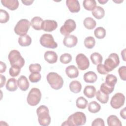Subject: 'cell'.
Instances as JSON below:
<instances>
[{
    "label": "cell",
    "mask_w": 126,
    "mask_h": 126,
    "mask_svg": "<svg viewBox=\"0 0 126 126\" xmlns=\"http://www.w3.org/2000/svg\"><path fill=\"white\" fill-rule=\"evenodd\" d=\"M86 122L85 114L82 112H76L70 115L67 120L62 124V126H79L85 125Z\"/></svg>",
    "instance_id": "6da1fadb"
},
{
    "label": "cell",
    "mask_w": 126,
    "mask_h": 126,
    "mask_svg": "<svg viewBox=\"0 0 126 126\" xmlns=\"http://www.w3.org/2000/svg\"><path fill=\"white\" fill-rule=\"evenodd\" d=\"M38 116V121L40 125L47 126L51 122V117L49 115V109L45 105H42L36 109Z\"/></svg>",
    "instance_id": "7a4b0ae2"
},
{
    "label": "cell",
    "mask_w": 126,
    "mask_h": 126,
    "mask_svg": "<svg viewBox=\"0 0 126 126\" xmlns=\"http://www.w3.org/2000/svg\"><path fill=\"white\" fill-rule=\"evenodd\" d=\"M46 79L51 88L56 90L61 89L63 85V78L56 72H49L46 76Z\"/></svg>",
    "instance_id": "3957f363"
},
{
    "label": "cell",
    "mask_w": 126,
    "mask_h": 126,
    "mask_svg": "<svg viewBox=\"0 0 126 126\" xmlns=\"http://www.w3.org/2000/svg\"><path fill=\"white\" fill-rule=\"evenodd\" d=\"M8 59L11 66L16 65L22 68L25 64V60L18 50H11L8 54Z\"/></svg>",
    "instance_id": "277c9868"
},
{
    "label": "cell",
    "mask_w": 126,
    "mask_h": 126,
    "mask_svg": "<svg viewBox=\"0 0 126 126\" xmlns=\"http://www.w3.org/2000/svg\"><path fill=\"white\" fill-rule=\"evenodd\" d=\"M41 93L40 90L36 88H32L27 96V103L32 106L37 105L41 100Z\"/></svg>",
    "instance_id": "5b68a950"
},
{
    "label": "cell",
    "mask_w": 126,
    "mask_h": 126,
    "mask_svg": "<svg viewBox=\"0 0 126 126\" xmlns=\"http://www.w3.org/2000/svg\"><path fill=\"white\" fill-rule=\"evenodd\" d=\"M120 63V60L118 55L115 53L110 54L107 59L104 62L103 64L108 72L112 71L116 68Z\"/></svg>",
    "instance_id": "8992f818"
},
{
    "label": "cell",
    "mask_w": 126,
    "mask_h": 126,
    "mask_svg": "<svg viewBox=\"0 0 126 126\" xmlns=\"http://www.w3.org/2000/svg\"><path fill=\"white\" fill-rule=\"evenodd\" d=\"M31 26L30 21L26 19L20 20L14 27V32L18 35L23 36L26 35L28 32Z\"/></svg>",
    "instance_id": "52a82bcc"
},
{
    "label": "cell",
    "mask_w": 126,
    "mask_h": 126,
    "mask_svg": "<svg viewBox=\"0 0 126 126\" xmlns=\"http://www.w3.org/2000/svg\"><path fill=\"white\" fill-rule=\"evenodd\" d=\"M40 44L45 48L55 49L58 47V44L54 39L53 36L50 34H43L40 38Z\"/></svg>",
    "instance_id": "ba28073f"
},
{
    "label": "cell",
    "mask_w": 126,
    "mask_h": 126,
    "mask_svg": "<svg viewBox=\"0 0 126 126\" xmlns=\"http://www.w3.org/2000/svg\"><path fill=\"white\" fill-rule=\"evenodd\" d=\"M76 27L75 22L71 19H68L65 21L64 24L61 27L60 32L62 35L65 36L69 35L71 32L74 31Z\"/></svg>",
    "instance_id": "9c48e42d"
},
{
    "label": "cell",
    "mask_w": 126,
    "mask_h": 126,
    "mask_svg": "<svg viewBox=\"0 0 126 126\" xmlns=\"http://www.w3.org/2000/svg\"><path fill=\"white\" fill-rule=\"evenodd\" d=\"M125 96L122 93H118L114 94L110 100L111 106L116 109L121 108L125 103Z\"/></svg>",
    "instance_id": "30bf717a"
},
{
    "label": "cell",
    "mask_w": 126,
    "mask_h": 126,
    "mask_svg": "<svg viewBox=\"0 0 126 126\" xmlns=\"http://www.w3.org/2000/svg\"><path fill=\"white\" fill-rule=\"evenodd\" d=\"M76 62L80 70H85L88 69L90 65V62L88 58L83 54L80 53L76 57Z\"/></svg>",
    "instance_id": "8fae6325"
},
{
    "label": "cell",
    "mask_w": 126,
    "mask_h": 126,
    "mask_svg": "<svg viewBox=\"0 0 126 126\" xmlns=\"http://www.w3.org/2000/svg\"><path fill=\"white\" fill-rule=\"evenodd\" d=\"M58 23L56 21L52 20H45L43 21L41 29L45 32H51L57 29Z\"/></svg>",
    "instance_id": "7c38bea8"
},
{
    "label": "cell",
    "mask_w": 126,
    "mask_h": 126,
    "mask_svg": "<svg viewBox=\"0 0 126 126\" xmlns=\"http://www.w3.org/2000/svg\"><path fill=\"white\" fill-rule=\"evenodd\" d=\"M78 42L77 37L74 35L65 36L63 40V44L68 48H72L76 45Z\"/></svg>",
    "instance_id": "4fadbf2b"
},
{
    "label": "cell",
    "mask_w": 126,
    "mask_h": 126,
    "mask_svg": "<svg viewBox=\"0 0 126 126\" xmlns=\"http://www.w3.org/2000/svg\"><path fill=\"white\" fill-rule=\"evenodd\" d=\"M66 5L71 13H77L80 10V3L77 0H67Z\"/></svg>",
    "instance_id": "5bb4252c"
},
{
    "label": "cell",
    "mask_w": 126,
    "mask_h": 126,
    "mask_svg": "<svg viewBox=\"0 0 126 126\" xmlns=\"http://www.w3.org/2000/svg\"><path fill=\"white\" fill-rule=\"evenodd\" d=\"M45 60L49 63H54L57 62L58 55L57 53L53 51H47L45 52L44 55Z\"/></svg>",
    "instance_id": "9a60e30c"
},
{
    "label": "cell",
    "mask_w": 126,
    "mask_h": 126,
    "mask_svg": "<svg viewBox=\"0 0 126 126\" xmlns=\"http://www.w3.org/2000/svg\"><path fill=\"white\" fill-rule=\"evenodd\" d=\"M1 3L4 6L10 10H15L17 9L19 3L17 0H1Z\"/></svg>",
    "instance_id": "2e32d148"
},
{
    "label": "cell",
    "mask_w": 126,
    "mask_h": 126,
    "mask_svg": "<svg viewBox=\"0 0 126 126\" xmlns=\"http://www.w3.org/2000/svg\"><path fill=\"white\" fill-rule=\"evenodd\" d=\"M65 73L67 76L71 78H75L78 76L79 71L77 68L74 65H69L65 68Z\"/></svg>",
    "instance_id": "e0dca14e"
},
{
    "label": "cell",
    "mask_w": 126,
    "mask_h": 126,
    "mask_svg": "<svg viewBox=\"0 0 126 126\" xmlns=\"http://www.w3.org/2000/svg\"><path fill=\"white\" fill-rule=\"evenodd\" d=\"M18 86L23 91H27L29 87V82L25 76H21L17 80Z\"/></svg>",
    "instance_id": "ac0fdd59"
},
{
    "label": "cell",
    "mask_w": 126,
    "mask_h": 126,
    "mask_svg": "<svg viewBox=\"0 0 126 126\" xmlns=\"http://www.w3.org/2000/svg\"><path fill=\"white\" fill-rule=\"evenodd\" d=\"M83 79L86 83H94L97 80V76L95 72L90 71L84 74Z\"/></svg>",
    "instance_id": "d6986e66"
},
{
    "label": "cell",
    "mask_w": 126,
    "mask_h": 126,
    "mask_svg": "<svg viewBox=\"0 0 126 126\" xmlns=\"http://www.w3.org/2000/svg\"><path fill=\"white\" fill-rule=\"evenodd\" d=\"M42 19L38 16H35L32 18L31 21V25L35 30L39 31L42 30L41 26L43 23Z\"/></svg>",
    "instance_id": "ffe728a7"
},
{
    "label": "cell",
    "mask_w": 126,
    "mask_h": 126,
    "mask_svg": "<svg viewBox=\"0 0 126 126\" xmlns=\"http://www.w3.org/2000/svg\"><path fill=\"white\" fill-rule=\"evenodd\" d=\"M18 87L17 81L14 78H9L6 84V89L10 92L15 91L17 90Z\"/></svg>",
    "instance_id": "44dd1931"
},
{
    "label": "cell",
    "mask_w": 126,
    "mask_h": 126,
    "mask_svg": "<svg viewBox=\"0 0 126 126\" xmlns=\"http://www.w3.org/2000/svg\"><path fill=\"white\" fill-rule=\"evenodd\" d=\"M84 94L89 98H93L96 94V89L94 86H86L83 91Z\"/></svg>",
    "instance_id": "7402d4cb"
},
{
    "label": "cell",
    "mask_w": 126,
    "mask_h": 126,
    "mask_svg": "<svg viewBox=\"0 0 126 126\" xmlns=\"http://www.w3.org/2000/svg\"><path fill=\"white\" fill-rule=\"evenodd\" d=\"M69 87L71 92L75 94L80 93L82 89V85L81 83L77 80L71 81L69 84Z\"/></svg>",
    "instance_id": "603a6c76"
},
{
    "label": "cell",
    "mask_w": 126,
    "mask_h": 126,
    "mask_svg": "<svg viewBox=\"0 0 126 126\" xmlns=\"http://www.w3.org/2000/svg\"><path fill=\"white\" fill-rule=\"evenodd\" d=\"M18 43L21 46H28L32 43V38L29 35L27 34L20 36L18 38Z\"/></svg>",
    "instance_id": "cb8c5ba5"
},
{
    "label": "cell",
    "mask_w": 126,
    "mask_h": 126,
    "mask_svg": "<svg viewBox=\"0 0 126 126\" xmlns=\"http://www.w3.org/2000/svg\"><path fill=\"white\" fill-rule=\"evenodd\" d=\"M107 122L108 126H122V124L121 121L116 115H110L107 119Z\"/></svg>",
    "instance_id": "d4e9b609"
},
{
    "label": "cell",
    "mask_w": 126,
    "mask_h": 126,
    "mask_svg": "<svg viewBox=\"0 0 126 126\" xmlns=\"http://www.w3.org/2000/svg\"><path fill=\"white\" fill-rule=\"evenodd\" d=\"M93 15L97 19H101L104 17L105 11L100 6H96L92 12Z\"/></svg>",
    "instance_id": "484cf974"
},
{
    "label": "cell",
    "mask_w": 126,
    "mask_h": 126,
    "mask_svg": "<svg viewBox=\"0 0 126 126\" xmlns=\"http://www.w3.org/2000/svg\"><path fill=\"white\" fill-rule=\"evenodd\" d=\"M83 24L86 29L88 30H93L95 27L96 23L93 18L88 17L84 20Z\"/></svg>",
    "instance_id": "4316f807"
},
{
    "label": "cell",
    "mask_w": 126,
    "mask_h": 126,
    "mask_svg": "<svg viewBox=\"0 0 126 126\" xmlns=\"http://www.w3.org/2000/svg\"><path fill=\"white\" fill-rule=\"evenodd\" d=\"M96 98L100 103L103 104L106 103L109 100V94H106L100 90H98L96 93Z\"/></svg>",
    "instance_id": "83f0119b"
},
{
    "label": "cell",
    "mask_w": 126,
    "mask_h": 126,
    "mask_svg": "<svg viewBox=\"0 0 126 126\" xmlns=\"http://www.w3.org/2000/svg\"><path fill=\"white\" fill-rule=\"evenodd\" d=\"M101 109L100 105L95 101H93L88 104V109L89 111L92 113H96L100 111Z\"/></svg>",
    "instance_id": "f1b7e54d"
},
{
    "label": "cell",
    "mask_w": 126,
    "mask_h": 126,
    "mask_svg": "<svg viewBox=\"0 0 126 126\" xmlns=\"http://www.w3.org/2000/svg\"><path fill=\"white\" fill-rule=\"evenodd\" d=\"M84 8L88 11H93L96 6V2L94 0H84L83 2Z\"/></svg>",
    "instance_id": "f546056e"
},
{
    "label": "cell",
    "mask_w": 126,
    "mask_h": 126,
    "mask_svg": "<svg viewBox=\"0 0 126 126\" xmlns=\"http://www.w3.org/2000/svg\"><path fill=\"white\" fill-rule=\"evenodd\" d=\"M90 59L94 65H98L102 63L103 58L102 56L97 52H94L92 53L90 56Z\"/></svg>",
    "instance_id": "4dcf8cb0"
},
{
    "label": "cell",
    "mask_w": 126,
    "mask_h": 126,
    "mask_svg": "<svg viewBox=\"0 0 126 126\" xmlns=\"http://www.w3.org/2000/svg\"><path fill=\"white\" fill-rule=\"evenodd\" d=\"M88 100L83 96L78 97L76 101V105L79 109H85L88 105Z\"/></svg>",
    "instance_id": "1f68e13d"
},
{
    "label": "cell",
    "mask_w": 126,
    "mask_h": 126,
    "mask_svg": "<svg viewBox=\"0 0 126 126\" xmlns=\"http://www.w3.org/2000/svg\"><path fill=\"white\" fill-rule=\"evenodd\" d=\"M94 36L98 39H102L106 35V30L101 27L96 28L94 31Z\"/></svg>",
    "instance_id": "d6a6232c"
},
{
    "label": "cell",
    "mask_w": 126,
    "mask_h": 126,
    "mask_svg": "<svg viewBox=\"0 0 126 126\" xmlns=\"http://www.w3.org/2000/svg\"><path fill=\"white\" fill-rule=\"evenodd\" d=\"M117 82V78L113 74H107L105 78V83L109 86L115 87Z\"/></svg>",
    "instance_id": "836d02e7"
},
{
    "label": "cell",
    "mask_w": 126,
    "mask_h": 126,
    "mask_svg": "<svg viewBox=\"0 0 126 126\" xmlns=\"http://www.w3.org/2000/svg\"><path fill=\"white\" fill-rule=\"evenodd\" d=\"M85 46L88 49H92L95 45V40L94 37L88 36L87 37L84 41Z\"/></svg>",
    "instance_id": "e575fe53"
},
{
    "label": "cell",
    "mask_w": 126,
    "mask_h": 126,
    "mask_svg": "<svg viewBox=\"0 0 126 126\" xmlns=\"http://www.w3.org/2000/svg\"><path fill=\"white\" fill-rule=\"evenodd\" d=\"M114 89V87L108 85L105 82L102 83L100 87V90L106 94H110L112 93Z\"/></svg>",
    "instance_id": "d590c367"
},
{
    "label": "cell",
    "mask_w": 126,
    "mask_h": 126,
    "mask_svg": "<svg viewBox=\"0 0 126 126\" xmlns=\"http://www.w3.org/2000/svg\"><path fill=\"white\" fill-rule=\"evenodd\" d=\"M9 19V15L5 10L0 9V23H5Z\"/></svg>",
    "instance_id": "8d00e7d4"
},
{
    "label": "cell",
    "mask_w": 126,
    "mask_h": 126,
    "mask_svg": "<svg viewBox=\"0 0 126 126\" xmlns=\"http://www.w3.org/2000/svg\"><path fill=\"white\" fill-rule=\"evenodd\" d=\"M72 60V56L70 54L64 53L62 54L60 58V62L63 64H67Z\"/></svg>",
    "instance_id": "74e56055"
},
{
    "label": "cell",
    "mask_w": 126,
    "mask_h": 126,
    "mask_svg": "<svg viewBox=\"0 0 126 126\" xmlns=\"http://www.w3.org/2000/svg\"><path fill=\"white\" fill-rule=\"evenodd\" d=\"M21 68V67H20L18 66H16V65L11 66V67L10 68L9 71L10 75L12 77L17 76L20 73Z\"/></svg>",
    "instance_id": "f35d334b"
},
{
    "label": "cell",
    "mask_w": 126,
    "mask_h": 126,
    "mask_svg": "<svg viewBox=\"0 0 126 126\" xmlns=\"http://www.w3.org/2000/svg\"><path fill=\"white\" fill-rule=\"evenodd\" d=\"M29 80L32 83H36L39 81L41 78V75L40 73L35 72L31 73L29 75Z\"/></svg>",
    "instance_id": "ab89813d"
},
{
    "label": "cell",
    "mask_w": 126,
    "mask_h": 126,
    "mask_svg": "<svg viewBox=\"0 0 126 126\" xmlns=\"http://www.w3.org/2000/svg\"><path fill=\"white\" fill-rule=\"evenodd\" d=\"M29 68L31 73H40L41 70V66L38 63H32L30 65Z\"/></svg>",
    "instance_id": "60d3db41"
},
{
    "label": "cell",
    "mask_w": 126,
    "mask_h": 126,
    "mask_svg": "<svg viewBox=\"0 0 126 126\" xmlns=\"http://www.w3.org/2000/svg\"><path fill=\"white\" fill-rule=\"evenodd\" d=\"M118 73L121 79L124 81L126 80V66H121L118 69Z\"/></svg>",
    "instance_id": "b9f144b4"
},
{
    "label": "cell",
    "mask_w": 126,
    "mask_h": 126,
    "mask_svg": "<svg viewBox=\"0 0 126 126\" xmlns=\"http://www.w3.org/2000/svg\"><path fill=\"white\" fill-rule=\"evenodd\" d=\"M92 126H104V120L100 118H96L93 121L92 123Z\"/></svg>",
    "instance_id": "7bdbcfd3"
},
{
    "label": "cell",
    "mask_w": 126,
    "mask_h": 126,
    "mask_svg": "<svg viewBox=\"0 0 126 126\" xmlns=\"http://www.w3.org/2000/svg\"><path fill=\"white\" fill-rule=\"evenodd\" d=\"M96 69L97 72L101 74H107L108 73L106 70L104 65L101 63H100L97 65Z\"/></svg>",
    "instance_id": "ee69618b"
},
{
    "label": "cell",
    "mask_w": 126,
    "mask_h": 126,
    "mask_svg": "<svg viewBox=\"0 0 126 126\" xmlns=\"http://www.w3.org/2000/svg\"><path fill=\"white\" fill-rule=\"evenodd\" d=\"M0 72L1 73H3L5 71L6 69V65L5 63L1 61L0 62Z\"/></svg>",
    "instance_id": "f6af8a7d"
},
{
    "label": "cell",
    "mask_w": 126,
    "mask_h": 126,
    "mask_svg": "<svg viewBox=\"0 0 126 126\" xmlns=\"http://www.w3.org/2000/svg\"><path fill=\"white\" fill-rule=\"evenodd\" d=\"M0 88H1L3 87V86L5 84V83L6 81V78L4 75H3L2 74H0Z\"/></svg>",
    "instance_id": "bcb514c9"
},
{
    "label": "cell",
    "mask_w": 126,
    "mask_h": 126,
    "mask_svg": "<svg viewBox=\"0 0 126 126\" xmlns=\"http://www.w3.org/2000/svg\"><path fill=\"white\" fill-rule=\"evenodd\" d=\"M120 116L121 117L124 119H126V108H124L123 109H122L120 111Z\"/></svg>",
    "instance_id": "7dc6e473"
},
{
    "label": "cell",
    "mask_w": 126,
    "mask_h": 126,
    "mask_svg": "<svg viewBox=\"0 0 126 126\" xmlns=\"http://www.w3.org/2000/svg\"><path fill=\"white\" fill-rule=\"evenodd\" d=\"M22 2L24 4H25V5H31L32 3H33V2L34 1V0H22Z\"/></svg>",
    "instance_id": "c3c4849f"
},
{
    "label": "cell",
    "mask_w": 126,
    "mask_h": 126,
    "mask_svg": "<svg viewBox=\"0 0 126 126\" xmlns=\"http://www.w3.org/2000/svg\"><path fill=\"white\" fill-rule=\"evenodd\" d=\"M125 54H126V49H124L121 52V55L123 58V60L124 61H126V57H125Z\"/></svg>",
    "instance_id": "681fc988"
},
{
    "label": "cell",
    "mask_w": 126,
    "mask_h": 126,
    "mask_svg": "<svg viewBox=\"0 0 126 126\" xmlns=\"http://www.w3.org/2000/svg\"><path fill=\"white\" fill-rule=\"evenodd\" d=\"M108 0H98V2H99L101 4H104L106 3Z\"/></svg>",
    "instance_id": "f907efd6"
}]
</instances>
